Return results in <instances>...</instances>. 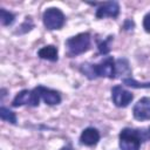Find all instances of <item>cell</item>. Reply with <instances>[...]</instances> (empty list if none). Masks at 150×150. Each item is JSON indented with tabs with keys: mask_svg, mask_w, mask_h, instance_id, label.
Segmentation results:
<instances>
[{
	"mask_svg": "<svg viewBox=\"0 0 150 150\" xmlns=\"http://www.w3.org/2000/svg\"><path fill=\"white\" fill-rule=\"evenodd\" d=\"M134 27H135V23H134V21L131 19H127L124 21V25H123V28L124 29H132Z\"/></svg>",
	"mask_w": 150,
	"mask_h": 150,
	"instance_id": "20",
	"label": "cell"
},
{
	"mask_svg": "<svg viewBox=\"0 0 150 150\" xmlns=\"http://www.w3.org/2000/svg\"><path fill=\"white\" fill-rule=\"evenodd\" d=\"M122 82H123V84H125V86H128V87H131V88H150V82L142 83V82L136 81V80L132 79L131 76H130V77L122 79Z\"/></svg>",
	"mask_w": 150,
	"mask_h": 150,
	"instance_id": "16",
	"label": "cell"
},
{
	"mask_svg": "<svg viewBox=\"0 0 150 150\" xmlns=\"http://www.w3.org/2000/svg\"><path fill=\"white\" fill-rule=\"evenodd\" d=\"M118 139L121 150H139L143 142L139 128H123L120 132Z\"/></svg>",
	"mask_w": 150,
	"mask_h": 150,
	"instance_id": "3",
	"label": "cell"
},
{
	"mask_svg": "<svg viewBox=\"0 0 150 150\" xmlns=\"http://www.w3.org/2000/svg\"><path fill=\"white\" fill-rule=\"evenodd\" d=\"M0 118L5 122H8V123H12V124H16V115L9 110L8 108L1 105L0 107Z\"/></svg>",
	"mask_w": 150,
	"mask_h": 150,
	"instance_id": "13",
	"label": "cell"
},
{
	"mask_svg": "<svg viewBox=\"0 0 150 150\" xmlns=\"http://www.w3.org/2000/svg\"><path fill=\"white\" fill-rule=\"evenodd\" d=\"M143 28L146 33H150V12L146 13L143 18Z\"/></svg>",
	"mask_w": 150,
	"mask_h": 150,
	"instance_id": "18",
	"label": "cell"
},
{
	"mask_svg": "<svg viewBox=\"0 0 150 150\" xmlns=\"http://www.w3.org/2000/svg\"><path fill=\"white\" fill-rule=\"evenodd\" d=\"M115 64H116V75H122L124 76L123 79L131 76V69L127 59L120 57L118 60L115 61Z\"/></svg>",
	"mask_w": 150,
	"mask_h": 150,
	"instance_id": "12",
	"label": "cell"
},
{
	"mask_svg": "<svg viewBox=\"0 0 150 150\" xmlns=\"http://www.w3.org/2000/svg\"><path fill=\"white\" fill-rule=\"evenodd\" d=\"M98 141H100V132H98V130L96 128L88 127L81 132L80 142L83 145L94 146V145H96L98 143Z\"/></svg>",
	"mask_w": 150,
	"mask_h": 150,
	"instance_id": "10",
	"label": "cell"
},
{
	"mask_svg": "<svg viewBox=\"0 0 150 150\" xmlns=\"http://www.w3.org/2000/svg\"><path fill=\"white\" fill-rule=\"evenodd\" d=\"M33 27H34V23H33L32 18H30V16H27V18H26V20L22 22V25L19 27V30H18L16 33H19V34L27 33V32H29Z\"/></svg>",
	"mask_w": 150,
	"mask_h": 150,
	"instance_id": "17",
	"label": "cell"
},
{
	"mask_svg": "<svg viewBox=\"0 0 150 150\" xmlns=\"http://www.w3.org/2000/svg\"><path fill=\"white\" fill-rule=\"evenodd\" d=\"M60 150H74L73 148H71V145H64L63 148H61Z\"/></svg>",
	"mask_w": 150,
	"mask_h": 150,
	"instance_id": "21",
	"label": "cell"
},
{
	"mask_svg": "<svg viewBox=\"0 0 150 150\" xmlns=\"http://www.w3.org/2000/svg\"><path fill=\"white\" fill-rule=\"evenodd\" d=\"M38 56L40 59L55 62L59 59V52H57V48L55 46L48 45V46H45L38 50Z\"/></svg>",
	"mask_w": 150,
	"mask_h": 150,
	"instance_id": "11",
	"label": "cell"
},
{
	"mask_svg": "<svg viewBox=\"0 0 150 150\" xmlns=\"http://www.w3.org/2000/svg\"><path fill=\"white\" fill-rule=\"evenodd\" d=\"M139 129H141V135H142L143 142L150 141V127H146V128H139Z\"/></svg>",
	"mask_w": 150,
	"mask_h": 150,
	"instance_id": "19",
	"label": "cell"
},
{
	"mask_svg": "<svg viewBox=\"0 0 150 150\" xmlns=\"http://www.w3.org/2000/svg\"><path fill=\"white\" fill-rule=\"evenodd\" d=\"M35 90L38 91L40 100H42L46 104L56 105V104L61 103L62 98H61V95H60L59 91H56L54 89H50V88H47V87H43V86L35 87Z\"/></svg>",
	"mask_w": 150,
	"mask_h": 150,
	"instance_id": "9",
	"label": "cell"
},
{
	"mask_svg": "<svg viewBox=\"0 0 150 150\" xmlns=\"http://www.w3.org/2000/svg\"><path fill=\"white\" fill-rule=\"evenodd\" d=\"M112 35H109L107 39L104 40H97V48H98V52L100 54L102 55H108L109 52H110V42L112 41Z\"/></svg>",
	"mask_w": 150,
	"mask_h": 150,
	"instance_id": "14",
	"label": "cell"
},
{
	"mask_svg": "<svg viewBox=\"0 0 150 150\" xmlns=\"http://www.w3.org/2000/svg\"><path fill=\"white\" fill-rule=\"evenodd\" d=\"M42 22L48 30L61 29L66 22V16L60 8L49 7L42 14Z\"/></svg>",
	"mask_w": 150,
	"mask_h": 150,
	"instance_id": "4",
	"label": "cell"
},
{
	"mask_svg": "<svg viewBox=\"0 0 150 150\" xmlns=\"http://www.w3.org/2000/svg\"><path fill=\"white\" fill-rule=\"evenodd\" d=\"M132 116L137 121H149L150 120V97H142L135 103L132 108Z\"/></svg>",
	"mask_w": 150,
	"mask_h": 150,
	"instance_id": "8",
	"label": "cell"
},
{
	"mask_svg": "<svg viewBox=\"0 0 150 150\" xmlns=\"http://www.w3.org/2000/svg\"><path fill=\"white\" fill-rule=\"evenodd\" d=\"M40 104V97L38 91L34 89H23L19 91L12 101V107H21V105H29V107H38Z\"/></svg>",
	"mask_w": 150,
	"mask_h": 150,
	"instance_id": "5",
	"label": "cell"
},
{
	"mask_svg": "<svg viewBox=\"0 0 150 150\" xmlns=\"http://www.w3.org/2000/svg\"><path fill=\"white\" fill-rule=\"evenodd\" d=\"M132 98H134V95L129 90L124 89L122 86L117 84L111 88V100L116 107L125 108L131 103Z\"/></svg>",
	"mask_w": 150,
	"mask_h": 150,
	"instance_id": "7",
	"label": "cell"
},
{
	"mask_svg": "<svg viewBox=\"0 0 150 150\" xmlns=\"http://www.w3.org/2000/svg\"><path fill=\"white\" fill-rule=\"evenodd\" d=\"M91 45V36L89 33H79L74 36H70L64 41L66 46V54L68 57H74L77 55H81L89 50Z\"/></svg>",
	"mask_w": 150,
	"mask_h": 150,
	"instance_id": "2",
	"label": "cell"
},
{
	"mask_svg": "<svg viewBox=\"0 0 150 150\" xmlns=\"http://www.w3.org/2000/svg\"><path fill=\"white\" fill-rule=\"evenodd\" d=\"M89 5L97 6L96 13H95V16L97 19H103L107 16L116 19L120 14V5L117 1H105V2H101V4L89 2Z\"/></svg>",
	"mask_w": 150,
	"mask_h": 150,
	"instance_id": "6",
	"label": "cell"
},
{
	"mask_svg": "<svg viewBox=\"0 0 150 150\" xmlns=\"http://www.w3.org/2000/svg\"><path fill=\"white\" fill-rule=\"evenodd\" d=\"M14 19H15V15L9 12V11H6L5 8H1L0 9V22L2 26H9L14 22Z\"/></svg>",
	"mask_w": 150,
	"mask_h": 150,
	"instance_id": "15",
	"label": "cell"
},
{
	"mask_svg": "<svg viewBox=\"0 0 150 150\" xmlns=\"http://www.w3.org/2000/svg\"><path fill=\"white\" fill-rule=\"evenodd\" d=\"M80 71L88 77L89 80H94L97 77H116V64L112 56L103 57L98 63H82L80 67Z\"/></svg>",
	"mask_w": 150,
	"mask_h": 150,
	"instance_id": "1",
	"label": "cell"
}]
</instances>
